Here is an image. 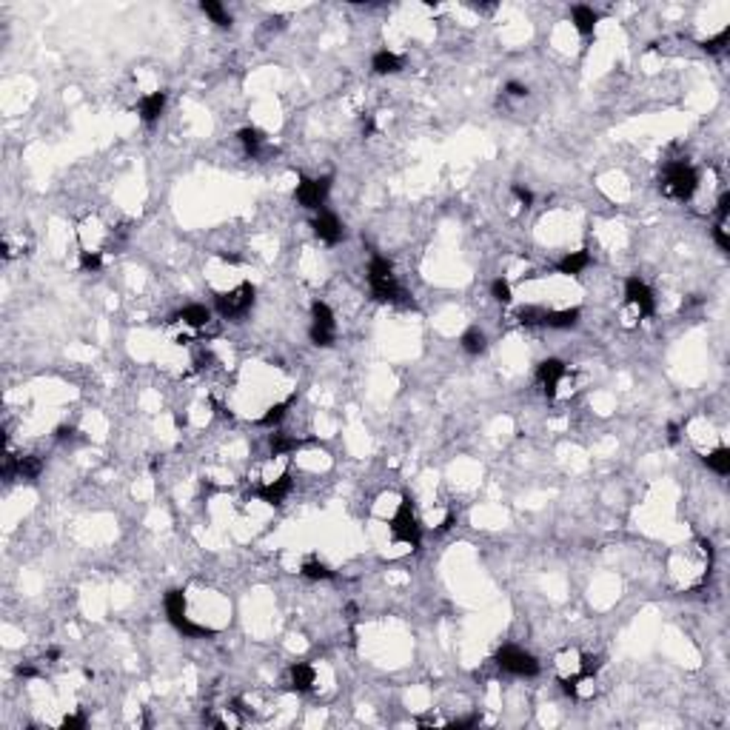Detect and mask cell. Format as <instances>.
<instances>
[{
  "mask_svg": "<svg viewBox=\"0 0 730 730\" xmlns=\"http://www.w3.org/2000/svg\"><path fill=\"white\" fill-rule=\"evenodd\" d=\"M402 66H405V60L399 55H394V51H388V49L377 51V55L371 58V69L377 75H397V72H402Z\"/></svg>",
  "mask_w": 730,
  "mask_h": 730,
  "instance_id": "e0dca14e",
  "label": "cell"
},
{
  "mask_svg": "<svg viewBox=\"0 0 730 730\" xmlns=\"http://www.w3.org/2000/svg\"><path fill=\"white\" fill-rule=\"evenodd\" d=\"M570 20H573V29L588 37V34H594L599 15H596L591 6H573V9H570Z\"/></svg>",
  "mask_w": 730,
  "mask_h": 730,
  "instance_id": "ac0fdd59",
  "label": "cell"
},
{
  "mask_svg": "<svg viewBox=\"0 0 730 730\" xmlns=\"http://www.w3.org/2000/svg\"><path fill=\"white\" fill-rule=\"evenodd\" d=\"M696 186H699V172L685 160L667 163L662 172V183H659L662 194L670 200H691Z\"/></svg>",
  "mask_w": 730,
  "mask_h": 730,
  "instance_id": "6da1fadb",
  "label": "cell"
},
{
  "mask_svg": "<svg viewBox=\"0 0 730 730\" xmlns=\"http://www.w3.org/2000/svg\"><path fill=\"white\" fill-rule=\"evenodd\" d=\"M667 440H670V442H679V425H667Z\"/></svg>",
  "mask_w": 730,
  "mask_h": 730,
  "instance_id": "d590c367",
  "label": "cell"
},
{
  "mask_svg": "<svg viewBox=\"0 0 730 730\" xmlns=\"http://www.w3.org/2000/svg\"><path fill=\"white\" fill-rule=\"evenodd\" d=\"M63 727L66 730H80V727H86V716L83 713H72V716L63 719Z\"/></svg>",
  "mask_w": 730,
  "mask_h": 730,
  "instance_id": "d6a6232c",
  "label": "cell"
},
{
  "mask_svg": "<svg viewBox=\"0 0 730 730\" xmlns=\"http://www.w3.org/2000/svg\"><path fill=\"white\" fill-rule=\"evenodd\" d=\"M537 380H539L545 397L553 399V397L559 394V385L568 380V365H565L562 359H556V357L542 359V362H539V369H537Z\"/></svg>",
  "mask_w": 730,
  "mask_h": 730,
  "instance_id": "30bf717a",
  "label": "cell"
},
{
  "mask_svg": "<svg viewBox=\"0 0 730 730\" xmlns=\"http://www.w3.org/2000/svg\"><path fill=\"white\" fill-rule=\"evenodd\" d=\"M214 305H217V311H220V317L237 320V317H243L245 311L254 305V286H251V283H243V286H237L234 291L220 294V297L214 300Z\"/></svg>",
  "mask_w": 730,
  "mask_h": 730,
  "instance_id": "52a82bcc",
  "label": "cell"
},
{
  "mask_svg": "<svg viewBox=\"0 0 730 730\" xmlns=\"http://www.w3.org/2000/svg\"><path fill=\"white\" fill-rule=\"evenodd\" d=\"M491 294H494V300L502 302V305H508V302L513 300V297H511V286H508V280H502V277L491 283Z\"/></svg>",
  "mask_w": 730,
  "mask_h": 730,
  "instance_id": "4dcf8cb0",
  "label": "cell"
},
{
  "mask_svg": "<svg viewBox=\"0 0 730 730\" xmlns=\"http://www.w3.org/2000/svg\"><path fill=\"white\" fill-rule=\"evenodd\" d=\"M300 573H302L305 579H314V582H320V579H334V570H331L328 565H323L320 559H305L302 568H300Z\"/></svg>",
  "mask_w": 730,
  "mask_h": 730,
  "instance_id": "d4e9b609",
  "label": "cell"
},
{
  "mask_svg": "<svg viewBox=\"0 0 730 730\" xmlns=\"http://www.w3.org/2000/svg\"><path fill=\"white\" fill-rule=\"evenodd\" d=\"M240 143H243V148H245V154H251V158H257L260 154V148H263V143H266V137H263V132L260 129H254V126H245V129H240Z\"/></svg>",
  "mask_w": 730,
  "mask_h": 730,
  "instance_id": "cb8c5ba5",
  "label": "cell"
},
{
  "mask_svg": "<svg viewBox=\"0 0 730 730\" xmlns=\"http://www.w3.org/2000/svg\"><path fill=\"white\" fill-rule=\"evenodd\" d=\"M588 266H591V254H588V248H582V251L565 254L559 263H556V271H559V274H568V277H577V274H582Z\"/></svg>",
  "mask_w": 730,
  "mask_h": 730,
  "instance_id": "5bb4252c",
  "label": "cell"
},
{
  "mask_svg": "<svg viewBox=\"0 0 730 730\" xmlns=\"http://www.w3.org/2000/svg\"><path fill=\"white\" fill-rule=\"evenodd\" d=\"M625 300H628V305L636 311L639 317H653L656 297H653V291H651V286L645 280H639V277L625 280Z\"/></svg>",
  "mask_w": 730,
  "mask_h": 730,
  "instance_id": "ba28073f",
  "label": "cell"
},
{
  "mask_svg": "<svg viewBox=\"0 0 730 730\" xmlns=\"http://www.w3.org/2000/svg\"><path fill=\"white\" fill-rule=\"evenodd\" d=\"M511 191H513V197L519 200V205H523V208H531V205H534V194H531V188H525V186H513Z\"/></svg>",
  "mask_w": 730,
  "mask_h": 730,
  "instance_id": "1f68e13d",
  "label": "cell"
},
{
  "mask_svg": "<svg viewBox=\"0 0 730 730\" xmlns=\"http://www.w3.org/2000/svg\"><path fill=\"white\" fill-rule=\"evenodd\" d=\"M163 109H166V91H151V94L140 97V103H137L140 120H143V123H148V126L160 120Z\"/></svg>",
  "mask_w": 730,
  "mask_h": 730,
  "instance_id": "4fadbf2b",
  "label": "cell"
},
{
  "mask_svg": "<svg viewBox=\"0 0 730 730\" xmlns=\"http://www.w3.org/2000/svg\"><path fill=\"white\" fill-rule=\"evenodd\" d=\"M314 682H317V673H314V667H311V665H305V662L291 665V688L297 693L311 691V688H314Z\"/></svg>",
  "mask_w": 730,
  "mask_h": 730,
  "instance_id": "9a60e30c",
  "label": "cell"
},
{
  "mask_svg": "<svg viewBox=\"0 0 730 730\" xmlns=\"http://www.w3.org/2000/svg\"><path fill=\"white\" fill-rule=\"evenodd\" d=\"M459 345H462V351H465V354L480 357V354L488 348V340H485V334H482L480 328H468V331L459 337Z\"/></svg>",
  "mask_w": 730,
  "mask_h": 730,
  "instance_id": "7402d4cb",
  "label": "cell"
},
{
  "mask_svg": "<svg viewBox=\"0 0 730 730\" xmlns=\"http://www.w3.org/2000/svg\"><path fill=\"white\" fill-rule=\"evenodd\" d=\"M200 9H203V15H208V18H212V20H214L220 29H229V26H231V15L226 12V6H223V4H217V0H203V4H200Z\"/></svg>",
  "mask_w": 730,
  "mask_h": 730,
  "instance_id": "484cf974",
  "label": "cell"
},
{
  "mask_svg": "<svg viewBox=\"0 0 730 730\" xmlns=\"http://www.w3.org/2000/svg\"><path fill=\"white\" fill-rule=\"evenodd\" d=\"M302 442L297 440V437H291V434H286V431H274L271 434V440H269V448H271V456H286V454H291V451H297Z\"/></svg>",
  "mask_w": 730,
  "mask_h": 730,
  "instance_id": "603a6c76",
  "label": "cell"
},
{
  "mask_svg": "<svg viewBox=\"0 0 730 730\" xmlns=\"http://www.w3.org/2000/svg\"><path fill=\"white\" fill-rule=\"evenodd\" d=\"M328 191H331V177H317V180L302 177L297 191H294V197H297V203L302 208H320L326 203Z\"/></svg>",
  "mask_w": 730,
  "mask_h": 730,
  "instance_id": "9c48e42d",
  "label": "cell"
},
{
  "mask_svg": "<svg viewBox=\"0 0 730 730\" xmlns=\"http://www.w3.org/2000/svg\"><path fill=\"white\" fill-rule=\"evenodd\" d=\"M388 531L394 537V542H402V545H411V548H420V539H423V525L420 519L414 513V505L411 499H402L397 513L391 516L388 523Z\"/></svg>",
  "mask_w": 730,
  "mask_h": 730,
  "instance_id": "3957f363",
  "label": "cell"
},
{
  "mask_svg": "<svg viewBox=\"0 0 730 730\" xmlns=\"http://www.w3.org/2000/svg\"><path fill=\"white\" fill-rule=\"evenodd\" d=\"M702 462L710 468L713 474H719V477H727V474H730V451H727L724 445L716 448V451H710V454H705Z\"/></svg>",
  "mask_w": 730,
  "mask_h": 730,
  "instance_id": "44dd1931",
  "label": "cell"
},
{
  "mask_svg": "<svg viewBox=\"0 0 730 730\" xmlns=\"http://www.w3.org/2000/svg\"><path fill=\"white\" fill-rule=\"evenodd\" d=\"M103 266V254L100 251H80V269L83 271H97Z\"/></svg>",
  "mask_w": 730,
  "mask_h": 730,
  "instance_id": "f546056e",
  "label": "cell"
},
{
  "mask_svg": "<svg viewBox=\"0 0 730 730\" xmlns=\"http://www.w3.org/2000/svg\"><path fill=\"white\" fill-rule=\"evenodd\" d=\"M18 676H26V679H32V676H37V670H34L32 665H20V667H18Z\"/></svg>",
  "mask_w": 730,
  "mask_h": 730,
  "instance_id": "e575fe53",
  "label": "cell"
},
{
  "mask_svg": "<svg viewBox=\"0 0 730 730\" xmlns=\"http://www.w3.org/2000/svg\"><path fill=\"white\" fill-rule=\"evenodd\" d=\"M505 91H508L511 97H525V94H528V86L516 83V80H508V83H505Z\"/></svg>",
  "mask_w": 730,
  "mask_h": 730,
  "instance_id": "836d02e7",
  "label": "cell"
},
{
  "mask_svg": "<svg viewBox=\"0 0 730 730\" xmlns=\"http://www.w3.org/2000/svg\"><path fill=\"white\" fill-rule=\"evenodd\" d=\"M291 488H294L291 474H283V477H277V480L263 482V485H260V488L254 491V497H257L260 502H266V505H280V502L291 494Z\"/></svg>",
  "mask_w": 730,
  "mask_h": 730,
  "instance_id": "8fae6325",
  "label": "cell"
},
{
  "mask_svg": "<svg viewBox=\"0 0 730 730\" xmlns=\"http://www.w3.org/2000/svg\"><path fill=\"white\" fill-rule=\"evenodd\" d=\"M727 40H730V29H722L716 37H707V40L702 43V49L707 51V55H719V51H724Z\"/></svg>",
  "mask_w": 730,
  "mask_h": 730,
  "instance_id": "f1b7e54d",
  "label": "cell"
},
{
  "mask_svg": "<svg viewBox=\"0 0 730 730\" xmlns=\"http://www.w3.org/2000/svg\"><path fill=\"white\" fill-rule=\"evenodd\" d=\"M497 665H499L505 673H513V676H537V673H539L537 656H531L528 651L516 648V645H502V648L497 651Z\"/></svg>",
  "mask_w": 730,
  "mask_h": 730,
  "instance_id": "5b68a950",
  "label": "cell"
},
{
  "mask_svg": "<svg viewBox=\"0 0 730 730\" xmlns=\"http://www.w3.org/2000/svg\"><path fill=\"white\" fill-rule=\"evenodd\" d=\"M177 320L183 323V326H188V328H205L208 323H212V311H208L205 305H186L180 314H177Z\"/></svg>",
  "mask_w": 730,
  "mask_h": 730,
  "instance_id": "2e32d148",
  "label": "cell"
},
{
  "mask_svg": "<svg viewBox=\"0 0 730 730\" xmlns=\"http://www.w3.org/2000/svg\"><path fill=\"white\" fill-rule=\"evenodd\" d=\"M311 342L317 348H328L334 345V337H337V323H334V311L326 305V302H314L311 305Z\"/></svg>",
  "mask_w": 730,
  "mask_h": 730,
  "instance_id": "8992f818",
  "label": "cell"
},
{
  "mask_svg": "<svg viewBox=\"0 0 730 730\" xmlns=\"http://www.w3.org/2000/svg\"><path fill=\"white\" fill-rule=\"evenodd\" d=\"M166 613H169V622L174 628L188 636V639H200V636H214L212 628H205V625H194L188 616H186V594L183 591H169L166 594Z\"/></svg>",
  "mask_w": 730,
  "mask_h": 730,
  "instance_id": "277c9868",
  "label": "cell"
},
{
  "mask_svg": "<svg viewBox=\"0 0 730 730\" xmlns=\"http://www.w3.org/2000/svg\"><path fill=\"white\" fill-rule=\"evenodd\" d=\"M579 317H582V311L579 308H565V311H548V317H545V326L548 328H573L579 323Z\"/></svg>",
  "mask_w": 730,
  "mask_h": 730,
  "instance_id": "d6986e66",
  "label": "cell"
},
{
  "mask_svg": "<svg viewBox=\"0 0 730 730\" xmlns=\"http://www.w3.org/2000/svg\"><path fill=\"white\" fill-rule=\"evenodd\" d=\"M40 471H43V459L40 456H34V454H29V456H18V465H15V477L18 480H37L40 477Z\"/></svg>",
  "mask_w": 730,
  "mask_h": 730,
  "instance_id": "ffe728a7",
  "label": "cell"
},
{
  "mask_svg": "<svg viewBox=\"0 0 730 730\" xmlns=\"http://www.w3.org/2000/svg\"><path fill=\"white\" fill-rule=\"evenodd\" d=\"M311 229H314V234H317L323 243H328V245H337V243L342 240V223H340L337 214H331V212H320V214L314 217V223H311Z\"/></svg>",
  "mask_w": 730,
  "mask_h": 730,
  "instance_id": "7c38bea8",
  "label": "cell"
},
{
  "mask_svg": "<svg viewBox=\"0 0 730 730\" xmlns=\"http://www.w3.org/2000/svg\"><path fill=\"white\" fill-rule=\"evenodd\" d=\"M369 283H371V294L380 302H408L405 291L399 288L397 277H394V266L385 257H371L369 263Z\"/></svg>",
  "mask_w": 730,
  "mask_h": 730,
  "instance_id": "7a4b0ae2",
  "label": "cell"
},
{
  "mask_svg": "<svg viewBox=\"0 0 730 730\" xmlns=\"http://www.w3.org/2000/svg\"><path fill=\"white\" fill-rule=\"evenodd\" d=\"M291 402H294V397H288V399H283V402H274L263 416H260V425H266V428H271V425H277L283 416H286V411L291 408Z\"/></svg>",
  "mask_w": 730,
  "mask_h": 730,
  "instance_id": "4316f807",
  "label": "cell"
},
{
  "mask_svg": "<svg viewBox=\"0 0 730 730\" xmlns=\"http://www.w3.org/2000/svg\"><path fill=\"white\" fill-rule=\"evenodd\" d=\"M516 317H519V323H523V326H545L548 311L539 308V305H525V308H519Z\"/></svg>",
  "mask_w": 730,
  "mask_h": 730,
  "instance_id": "83f0119b",
  "label": "cell"
}]
</instances>
